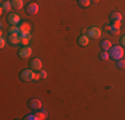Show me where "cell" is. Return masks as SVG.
Segmentation results:
<instances>
[{"instance_id": "1", "label": "cell", "mask_w": 125, "mask_h": 120, "mask_svg": "<svg viewBox=\"0 0 125 120\" xmlns=\"http://www.w3.org/2000/svg\"><path fill=\"white\" fill-rule=\"evenodd\" d=\"M109 56L112 60H118L124 58V47L123 46H112V48L109 49Z\"/></svg>"}, {"instance_id": "2", "label": "cell", "mask_w": 125, "mask_h": 120, "mask_svg": "<svg viewBox=\"0 0 125 120\" xmlns=\"http://www.w3.org/2000/svg\"><path fill=\"white\" fill-rule=\"evenodd\" d=\"M19 79L21 80V82H32V80L35 79V72L32 68H25V70H23L21 72L19 73Z\"/></svg>"}, {"instance_id": "3", "label": "cell", "mask_w": 125, "mask_h": 120, "mask_svg": "<svg viewBox=\"0 0 125 120\" xmlns=\"http://www.w3.org/2000/svg\"><path fill=\"white\" fill-rule=\"evenodd\" d=\"M39 11H40L39 4H37V3H35V1H31V3H28V4L25 5V13L29 15V16H33V15H36Z\"/></svg>"}, {"instance_id": "4", "label": "cell", "mask_w": 125, "mask_h": 120, "mask_svg": "<svg viewBox=\"0 0 125 120\" xmlns=\"http://www.w3.org/2000/svg\"><path fill=\"white\" fill-rule=\"evenodd\" d=\"M121 20H123V15L117 11H113L112 13L109 15V22H111V24H115V25L120 27Z\"/></svg>"}, {"instance_id": "5", "label": "cell", "mask_w": 125, "mask_h": 120, "mask_svg": "<svg viewBox=\"0 0 125 120\" xmlns=\"http://www.w3.org/2000/svg\"><path fill=\"white\" fill-rule=\"evenodd\" d=\"M7 22H8V24H11V25H20L21 19H20V16L17 13L10 12V13H7Z\"/></svg>"}, {"instance_id": "6", "label": "cell", "mask_w": 125, "mask_h": 120, "mask_svg": "<svg viewBox=\"0 0 125 120\" xmlns=\"http://www.w3.org/2000/svg\"><path fill=\"white\" fill-rule=\"evenodd\" d=\"M28 107L31 108V109H33V111H39V109L43 108V103H41L40 99L32 97V99H29V100H28Z\"/></svg>"}, {"instance_id": "7", "label": "cell", "mask_w": 125, "mask_h": 120, "mask_svg": "<svg viewBox=\"0 0 125 120\" xmlns=\"http://www.w3.org/2000/svg\"><path fill=\"white\" fill-rule=\"evenodd\" d=\"M87 35L89 36V39H99L101 36V29L99 27H91V28H88Z\"/></svg>"}, {"instance_id": "8", "label": "cell", "mask_w": 125, "mask_h": 120, "mask_svg": "<svg viewBox=\"0 0 125 120\" xmlns=\"http://www.w3.org/2000/svg\"><path fill=\"white\" fill-rule=\"evenodd\" d=\"M29 68H32L33 71H40V70H43V61H41V59L33 58V59L31 60V63H29Z\"/></svg>"}, {"instance_id": "9", "label": "cell", "mask_w": 125, "mask_h": 120, "mask_svg": "<svg viewBox=\"0 0 125 120\" xmlns=\"http://www.w3.org/2000/svg\"><path fill=\"white\" fill-rule=\"evenodd\" d=\"M31 55H32V48L29 46H24L23 48L19 49V58H21V59H28Z\"/></svg>"}, {"instance_id": "10", "label": "cell", "mask_w": 125, "mask_h": 120, "mask_svg": "<svg viewBox=\"0 0 125 120\" xmlns=\"http://www.w3.org/2000/svg\"><path fill=\"white\" fill-rule=\"evenodd\" d=\"M7 41H8V44L12 46V47H16V46H19V44H21L20 43V35H8Z\"/></svg>"}, {"instance_id": "11", "label": "cell", "mask_w": 125, "mask_h": 120, "mask_svg": "<svg viewBox=\"0 0 125 120\" xmlns=\"http://www.w3.org/2000/svg\"><path fill=\"white\" fill-rule=\"evenodd\" d=\"M77 44H79L80 47H87L89 44V36L87 34H81L77 37Z\"/></svg>"}, {"instance_id": "12", "label": "cell", "mask_w": 125, "mask_h": 120, "mask_svg": "<svg viewBox=\"0 0 125 120\" xmlns=\"http://www.w3.org/2000/svg\"><path fill=\"white\" fill-rule=\"evenodd\" d=\"M105 31L108 32L109 35L116 36V35L120 34V27L115 25V24H109V25H106V27H105Z\"/></svg>"}, {"instance_id": "13", "label": "cell", "mask_w": 125, "mask_h": 120, "mask_svg": "<svg viewBox=\"0 0 125 120\" xmlns=\"http://www.w3.org/2000/svg\"><path fill=\"white\" fill-rule=\"evenodd\" d=\"M100 48L101 51H108L109 52V49L112 48V43L109 40H106V39H104V40L100 41Z\"/></svg>"}, {"instance_id": "14", "label": "cell", "mask_w": 125, "mask_h": 120, "mask_svg": "<svg viewBox=\"0 0 125 120\" xmlns=\"http://www.w3.org/2000/svg\"><path fill=\"white\" fill-rule=\"evenodd\" d=\"M11 4H12V8H15V10H21L24 3H23V0H11Z\"/></svg>"}, {"instance_id": "15", "label": "cell", "mask_w": 125, "mask_h": 120, "mask_svg": "<svg viewBox=\"0 0 125 120\" xmlns=\"http://www.w3.org/2000/svg\"><path fill=\"white\" fill-rule=\"evenodd\" d=\"M19 28H20V34H24V32H31V25H29L28 23H20Z\"/></svg>"}, {"instance_id": "16", "label": "cell", "mask_w": 125, "mask_h": 120, "mask_svg": "<svg viewBox=\"0 0 125 120\" xmlns=\"http://www.w3.org/2000/svg\"><path fill=\"white\" fill-rule=\"evenodd\" d=\"M8 35H20L19 25H11L10 28H8Z\"/></svg>"}, {"instance_id": "17", "label": "cell", "mask_w": 125, "mask_h": 120, "mask_svg": "<svg viewBox=\"0 0 125 120\" xmlns=\"http://www.w3.org/2000/svg\"><path fill=\"white\" fill-rule=\"evenodd\" d=\"M35 113H36V116H37V120L47 119V111H44L43 108H41V109H39V111H35Z\"/></svg>"}, {"instance_id": "18", "label": "cell", "mask_w": 125, "mask_h": 120, "mask_svg": "<svg viewBox=\"0 0 125 120\" xmlns=\"http://www.w3.org/2000/svg\"><path fill=\"white\" fill-rule=\"evenodd\" d=\"M99 59L101 60V61H106V60H109V59H111L109 52H108V51H101V52L99 53Z\"/></svg>"}, {"instance_id": "19", "label": "cell", "mask_w": 125, "mask_h": 120, "mask_svg": "<svg viewBox=\"0 0 125 120\" xmlns=\"http://www.w3.org/2000/svg\"><path fill=\"white\" fill-rule=\"evenodd\" d=\"M11 8H12V4H11L10 1H3L1 3V12H4V11H11Z\"/></svg>"}, {"instance_id": "20", "label": "cell", "mask_w": 125, "mask_h": 120, "mask_svg": "<svg viewBox=\"0 0 125 120\" xmlns=\"http://www.w3.org/2000/svg\"><path fill=\"white\" fill-rule=\"evenodd\" d=\"M77 4L81 8H87V7H89V4H91V0H77Z\"/></svg>"}, {"instance_id": "21", "label": "cell", "mask_w": 125, "mask_h": 120, "mask_svg": "<svg viewBox=\"0 0 125 120\" xmlns=\"http://www.w3.org/2000/svg\"><path fill=\"white\" fill-rule=\"evenodd\" d=\"M116 67H117L118 70H125V60L124 59L116 60Z\"/></svg>"}, {"instance_id": "22", "label": "cell", "mask_w": 125, "mask_h": 120, "mask_svg": "<svg viewBox=\"0 0 125 120\" xmlns=\"http://www.w3.org/2000/svg\"><path fill=\"white\" fill-rule=\"evenodd\" d=\"M39 76H40V79H41V80H44V79H47L48 73H47V71H45V70H40V71H39Z\"/></svg>"}, {"instance_id": "23", "label": "cell", "mask_w": 125, "mask_h": 120, "mask_svg": "<svg viewBox=\"0 0 125 120\" xmlns=\"http://www.w3.org/2000/svg\"><path fill=\"white\" fill-rule=\"evenodd\" d=\"M25 120H37L36 113H29V115H25Z\"/></svg>"}, {"instance_id": "24", "label": "cell", "mask_w": 125, "mask_h": 120, "mask_svg": "<svg viewBox=\"0 0 125 120\" xmlns=\"http://www.w3.org/2000/svg\"><path fill=\"white\" fill-rule=\"evenodd\" d=\"M5 44H7V40H5L4 37H1V39H0V48H4Z\"/></svg>"}, {"instance_id": "25", "label": "cell", "mask_w": 125, "mask_h": 120, "mask_svg": "<svg viewBox=\"0 0 125 120\" xmlns=\"http://www.w3.org/2000/svg\"><path fill=\"white\" fill-rule=\"evenodd\" d=\"M120 43H121V46H123V47H125V35H124V36H121Z\"/></svg>"}, {"instance_id": "26", "label": "cell", "mask_w": 125, "mask_h": 120, "mask_svg": "<svg viewBox=\"0 0 125 120\" xmlns=\"http://www.w3.org/2000/svg\"><path fill=\"white\" fill-rule=\"evenodd\" d=\"M91 1H93V3H99L100 0H91Z\"/></svg>"}, {"instance_id": "27", "label": "cell", "mask_w": 125, "mask_h": 120, "mask_svg": "<svg viewBox=\"0 0 125 120\" xmlns=\"http://www.w3.org/2000/svg\"><path fill=\"white\" fill-rule=\"evenodd\" d=\"M4 1H11V0H4Z\"/></svg>"}]
</instances>
